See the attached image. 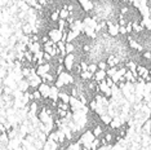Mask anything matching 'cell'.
Returning <instances> with one entry per match:
<instances>
[{"label":"cell","instance_id":"cell-9","mask_svg":"<svg viewBox=\"0 0 151 150\" xmlns=\"http://www.w3.org/2000/svg\"><path fill=\"white\" fill-rule=\"evenodd\" d=\"M97 70H98V67H97V62H89V63H88V71H89V73L94 74Z\"/></svg>","mask_w":151,"mask_h":150},{"label":"cell","instance_id":"cell-1","mask_svg":"<svg viewBox=\"0 0 151 150\" xmlns=\"http://www.w3.org/2000/svg\"><path fill=\"white\" fill-rule=\"evenodd\" d=\"M47 34H48V36H49V39L52 40V42H54V43L60 42V40H61V35H62V32H61L57 27H54V29H49Z\"/></svg>","mask_w":151,"mask_h":150},{"label":"cell","instance_id":"cell-5","mask_svg":"<svg viewBox=\"0 0 151 150\" xmlns=\"http://www.w3.org/2000/svg\"><path fill=\"white\" fill-rule=\"evenodd\" d=\"M65 52H66V53H74V52H76L75 44L73 42H66V43H65Z\"/></svg>","mask_w":151,"mask_h":150},{"label":"cell","instance_id":"cell-3","mask_svg":"<svg viewBox=\"0 0 151 150\" xmlns=\"http://www.w3.org/2000/svg\"><path fill=\"white\" fill-rule=\"evenodd\" d=\"M106 76H107V75H106V71H105V70H99V69H98V70H97V71H96V73L93 74V78H92V79L96 80V81H97V83H98V81L104 80Z\"/></svg>","mask_w":151,"mask_h":150},{"label":"cell","instance_id":"cell-2","mask_svg":"<svg viewBox=\"0 0 151 150\" xmlns=\"http://www.w3.org/2000/svg\"><path fill=\"white\" fill-rule=\"evenodd\" d=\"M37 89H39V92L42 93V96H43V98H45V97H48L49 96V91H50V86L49 84H47V83H40L39 86H37Z\"/></svg>","mask_w":151,"mask_h":150},{"label":"cell","instance_id":"cell-4","mask_svg":"<svg viewBox=\"0 0 151 150\" xmlns=\"http://www.w3.org/2000/svg\"><path fill=\"white\" fill-rule=\"evenodd\" d=\"M78 76H80V80H83V81H88V80H91L92 78H93V74L89 73L88 70H84V71H80V74H79Z\"/></svg>","mask_w":151,"mask_h":150},{"label":"cell","instance_id":"cell-8","mask_svg":"<svg viewBox=\"0 0 151 150\" xmlns=\"http://www.w3.org/2000/svg\"><path fill=\"white\" fill-rule=\"evenodd\" d=\"M97 67L99 70H105L106 71V69L109 67V65H107V62H106L105 60H98L97 61Z\"/></svg>","mask_w":151,"mask_h":150},{"label":"cell","instance_id":"cell-7","mask_svg":"<svg viewBox=\"0 0 151 150\" xmlns=\"http://www.w3.org/2000/svg\"><path fill=\"white\" fill-rule=\"evenodd\" d=\"M58 16H60V18L66 19L67 17L70 16V12H68L66 8H62V6H61V9H60V11H58Z\"/></svg>","mask_w":151,"mask_h":150},{"label":"cell","instance_id":"cell-6","mask_svg":"<svg viewBox=\"0 0 151 150\" xmlns=\"http://www.w3.org/2000/svg\"><path fill=\"white\" fill-rule=\"evenodd\" d=\"M8 142H9L8 133H6V132H3V133H0V144H1L3 146H5V148H6Z\"/></svg>","mask_w":151,"mask_h":150}]
</instances>
